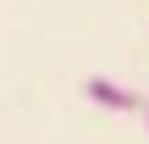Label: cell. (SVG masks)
<instances>
[{
  "instance_id": "obj_2",
  "label": "cell",
  "mask_w": 149,
  "mask_h": 144,
  "mask_svg": "<svg viewBox=\"0 0 149 144\" xmlns=\"http://www.w3.org/2000/svg\"><path fill=\"white\" fill-rule=\"evenodd\" d=\"M144 122H149V94H144Z\"/></svg>"
},
{
  "instance_id": "obj_1",
  "label": "cell",
  "mask_w": 149,
  "mask_h": 144,
  "mask_svg": "<svg viewBox=\"0 0 149 144\" xmlns=\"http://www.w3.org/2000/svg\"><path fill=\"white\" fill-rule=\"evenodd\" d=\"M83 94H88V105H100V111H122V117L144 111V94H133L127 83L100 78V72H88V78H83Z\"/></svg>"
}]
</instances>
